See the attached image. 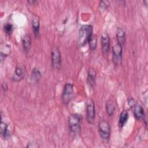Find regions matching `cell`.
<instances>
[{
  "label": "cell",
  "mask_w": 148,
  "mask_h": 148,
  "mask_svg": "<svg viewBox=\"0 0 148 148\" xmlns=\"http://www.w3.org/2000/svg\"><path fill=\"white\" fill-rule=\"evenodd\" d=\"M93 32L92 27L91 25H84L79 31L78 44L80 46H84L92 36Z\"/></svg>",
  "instance_id": "1"
},
{
  "label": "cell",
  "mask_w": 148,
  "mask_h": 148,
  "mask_svg": "<svg viewBox=\"0 0 148 148\" xmlns=\"http://www.w3.org/2000/svg\"><path fill=\"white\" fill-rule=\"evenodd\" d=\"M81 116L77 113L71 114L68 119L69 128L72 132L77 134H79L81 130Z\"/></svg>",
  "instance_id": "2"
},
{
  "label": "cell",
  "mask_w": 148,
  "mask_h": 148,
  "mask_svg": "<svg viewBox=\"0 0 148 148\" xmlns=\"http://www.w3.org/2000/svg\"><path fill=\"white\" fill-rule=\"evenodd\" d=\"M128 103L131 107L135 117L137 120H140L144 118L145 113L143 108L134 98H129L128 101Z\"/></svg>",
  "instance_id": "3"
},
{
  "label": "cell",
  "mask_w": 148,
  "mask_h": 148,
  "mask_svg": "<svg viewBox=\"0 0 148 148\" xmlns=\"http://www.w3.org/2000/svg\"><path fill=\"white\" fill-rule=\"evenodd\" d=\"M98 131L101 138L105 141L109 140L110 136V126L109 122L105 120H102L98 124Z\"/></svg>",
  "instance_id": "4"
},
{
  "label": "cell",
  "mask_w": 148,
  "mask_h": 148,
  "mask_svg": "<svg viewBox=\"0 0 148 148\" xmlns=\"http://www.w3.org/2000/svg\"><path fill=\"white\" fill-rule=\"evenodd\" d=\"M74 95L73 85L71 83H66L64 86L62 94V99L64 104L69 103Z\"/></svg>",
  "instance_id": "5"
},
{
  "label": "cell",
  "mask_w": 148,
  "mask_h": 148,
  "mask_svg": "<svg viewBox=\"0 0 148 148\" xmlns=\"http://www.w3.org/2000/svg\"><path fill=\"white\" fill-rule=\"evenodd\" d=\"M51 62L53 68L60 69L61 67V53L57 47H54L51 52Z\"/></svg>",
  "instance_id": "6"
},
{
  "label": "cell",
  "mask_w": 148,
  "mask_h": 148,
  "mask_svg": "<svg viewBox=\"0 0 148 148\" xmlns=\"http://www.w3.org/2000/svg\"><path fill=\"white\" fill-rule=\"evenodd\" d=\"M95 117V105L92 99H87L86 106V118L89 124H93Z\"/></svg>",
  "instance_id": "7"
},
{
  "label": "cell",
  "mask_w": 148,
  "mask_h": 148,
  "mask_svg": "<svg viewBox=\"0 0 148 148\" xmlns=\"http://www.w3.org/2000/svg\"><path fill=\"white\" fill-rule=\"evenodd\" d=\"M113 62L115 65H120L122 60V46L117 43L112 47Z\"/></svg>",
  "instance_id": "8"
},
{
  "label": "cell",
  "mask_w": 148,
  "mask_h": 148,
  "mask_svg": "<svg viewBox=\"0 0 148 148\" xmlns=\"http://www.w3.org/2000/svg\"><path fill=\"white\" fill-rule=\"evenodd\" d=\"M110 49V38L106 32H103L101 35V50L105 56H107Z\"/></svg>",
  "instance_id": "9"
},
{
  "label": "cell",
  "mask_w": 148,
  "mask_h": 148,
  "mask_svg": "<svg viewBox=\"0 0 148 148\" xmlns=\"http://www.w3.org/2000/svg\"><path fill=\"white\" fill-rule=\"evenodd\" d=\"M26 75V68L24 65L19 64L15 68L14 75L12 78L14 82H19L24 78Z\"/></svg>",
  "instance_id": "10"
},
{
  "label": "cell",
  "mask_w": 148,
  "mask_h": 148,
  "mask_svg": "<svg viewBox=\"0 0 148 148\" xmlns=\"http://www.w3.org/2000/svg\"><path fill=\"white\" fill-rule=\"evenodd\" d=\"M116 38L119 45L122 47L124 45L125 42V32L121 28H118L116 31Z\"/></svg>",
  "instance_id": "11"
},
{
  "label": "cell",
  "mask_w": 148,
  "mask_h": 148,
  "mask_svg": "<svg viewBox=\"0 0 148 148\" xmlns=\"http://www.w3.org/2000/svg\"><path fill=\"white\" fill-rule=\"evenodd\" d=\"M95 79H96V72L92 68H90L88 71L87 74V83L92 87H93L95 84Z\"/></svg>",
  "instance_id": "12"
},
{
  "label": "cell",
  "mask_w": 148,
  "mask_h": 148,
  "mask_svg": "<svg viewBox=\"0 0 148 148\" xmlns=\"http://www.w3.org/2000/svg\"><path fill=\"white\" fill-rule=\"evenodd\" d=\"M22 43L24 50L25 52H28L31 47V38L29 35H25L22 39Z\"/></svg>",
  "instance_id": "13"
},
{
  "label": "cell",
  "mask_w": 148,
  "mask_h": 148,
  "mask_svg": "<svg viewBox=\"0 0 148 148\" xmlns=\"http://www.w3.org/2000/svg\"><path fill=\"white\" fill-rule=\"evenodd\" d=\"M32 27L33 28L34 34L35 37L38 38L39 35V29H40V23L39 19L36 17H34L32 20Z\"/></svg>",
  "instance_id": "14"
},
{
  "label": "cell",
  "mask_w": 148,
  "mask_h": 148,
  "mask_svg": "<svg viewBox=\"0 0 148 148\" xmlns=\"http://www.w3.org/2000/svg\"><path fill=\"white\" fill-rule=\"evenodd\" d=\"M115 108L116 106L114 101L111 99H108L106 102V110L108 114L110 116H112L114 112Z\"/></svg>",
  "instance_id": "15"
},
{
  "label": "cell",
  "mask_w": 148,
  "mask_h": 148,
  "mask_svg": "<svg viewBox=\"0 0 148 148\" xmlns=\"http://www.w3.org/2000/svg\"><path fill=\"white\" fill-rule=\"evenodd\" d=\"M128 119V113L126 110H123L120 114L119 119V126L120 128H122Z\"/></svg>",
  "instance_id": "16"
},
{
  "label": "cell",
  "mask_w": 148,
  "mask_h": 148,
  "mask_svg": "<svg viewBox=\"0 0 148 148\" xmlns=\"http://www.w3.org/2000/svg\"><path fill=\"white\" fill-rule=\"evenodd\" d=\"M11 53V47L9 45L4 44L3 46H2L1 50V60L2 61L3 58L6 57L10 55Z\"/></svg>",
  "instance_id": "17"
},
{
  "label": "cell",
  "mask_w": 148,
  "mask_h": 148,
  "mask_svg": "<svg viewBox=\"0 0 148 148\" xmlns=\"http://www.w3.org/2000/svg\"><path fill=\"white\" fill-rule=\"evenodd\" d=\"M40 77H41V73L39 71V69L36 68H34L31 72V79L35 82H38L40 80Z\"/></svg>",
  "instance_id": "18"
},
{
  "label": "cell",
  "mask_w": 148,
  "mask_h": 148,
  "mask_svg": "<svg viewBox=\"0 0 148 148\" xmlns=\"http://www.w3.org/2000/svg\"><path fill=\"white\" fill-rule=\"evenodd\" d=\"M1 134L4 138H6L9 136V132L8 130V125L6 123L2 121L1 120Z\"/></svg>",
  "instance_id": "19"
},
{
  "label": "cell",
  "mask_w": 148,
  "mask_h": 148,
  "mask_svg": "<svg viewBox=\"0 0 148 148\" xmlns=\"http://www.w3.org/2000/svg\"><path fill=\"white\" fill-rule=\"evenodd\" d=\"M89 47L91 50H93L96 49L97 43V38L95 35H92L90 40L88 42Z\"/></svg>",
  "instance_id": "20"
},
{
  "label": "cell",
  "mask_w": 148,
  "mask_h": 148,
  "mask_svg": "<svg viewBox=\"0 0 148 148\" xmlns=\"http://www.w3.org/2000/svg\"><path fill=\"white\" fill-rule=\"evenodd\" d=\"M13 29V26L12 24L8 23L4 25V31L8 35H10Z\"/></svg>",
  "instance_id": "21"
},
{
  "label": "cell",
  "mask_w": 148,
  "mask_h": 148,
  "mask_svg": "<svg viewBox=\"0 0 148 148\" xmlns=\"http://www.w3.org/2000/svg\"><path fill=\"white\" fill-rule=\"evenodd\" d=\"M110 5V3L109 1H100V3H99V6L101 7V8L102 9H106Z\"/></svg>",
  "instance_id": "22"
},
{
  "label": "cell",
  "mask_w": 148,
  "mask_h": 148,
  "mask_svg": "<svg viewBox=\"0 0 148 148\" xmlns=\"http://www.w3.org/2000/svg\"><path fill=\"white\" fill-rule=\"evenodd\" d=\"M27 147H39V146L38 145L37 143H29L28 144H27Z\"/></svg>",
  "instance_id": "23"
},
{
  "label": "cell",
  "mask_w": 148,
  "mask_h": 148,
  "mask_svg": "<svg viewBox=\"0 0 148 148\" xmlns=\"http://www.w3.org/2000/svg\"><path fill=\"white\" fill-rule=\"evenodd\" d=\"M2 88H3L5 91H6V90L8 89V86H7V85H6V83H3V84H2Z\"/></svg>",
  "instance_id": "24"
}]
</instances>
